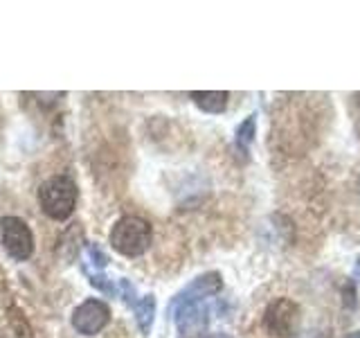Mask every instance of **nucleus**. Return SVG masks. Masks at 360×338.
I'll return each mask as SVG.
<instances>
[{
	"label": "nucleus",
	"mask_w": 360,
	"mask_h": 338,
	"mask_svg": "<svg viewBox=\"0 0 360 338\" xmlns=\"http://www.w3.org/2000/svg\"><path fill=\"white\" fill-rule=\"evenodd\" d=\"M108 239H110V248L115 253L124 257H140L149 251V246L153 242V228L146 219L135 217V214H127V217L115 221Z\"/></svg>",
	"instance_id": "f257e3e1"
},
{
	"label": "nucleus",
	"mask_w": 360,
	"mask_h": 338,
	"mask_svg": "<svg viewBox=\"0 0 360 338\" xmlns=\"http://www.w3.org/2000/svg\"><path fill=\"white\" fill-rule=\"evenodd\" d=\"M41 210L54 221H65L72 217L77 206V183L65 174L48 178L39 189Z\"/></svg>",
	"instance_id": "f03ea898"
},
{
	"label": "nucleus",
	"mask_w": 360,
	"mask_h": 338,
	"mask_svg": "<svg viewBox=\"0 0 360 338\" xmlns=\"http://www.w3.org/2000/svg\"><path fill=\"white\" fill-rule=\"evenodd\" d=\"M264 330L275 338H292L302 330V309L290 298H275L264 311Z\"/></svg>",
	"instance_id": "7ed1b4c3"
},
{
	"label": "nucleus",
	"mask_w": 360,
	"mask_h": 338,
	"mask_svg": "<svg viewBox=\"0 0 360 338\" xmlns=\"http://www.w3.org/2000/svg\"><path fill=\"white\" fill-rule=\"evenodd\" d=\"M0 242L7 255L16 262H25L34 251V237L30 225L18 217L0 219Z\"/></svg>",
	"instance_id": "20e7f679"
},
{
	"label": "nucleus",
	"mask_w": 360,
	"mask_h": 338,
	"mask_svg": "<svg viewBox=\"0 0 360 338\" xmlns=\"http://www.w3.org/2000/svg\"><path fill=\"white\" fill-rule=\"evenodd\" d=\"M110 323V307L104 300L90 298L84 300L72 311V330L82 336H97Z\"/></svg>",
	"instance_id": "39448f33"
},
{
	"label": "nucleus",
	"mask_w": 360,
	"mask_h": 338,
	"mask_svg": "<svg viewBox=\"0 0 360 338\" xmlns=\"http://www.w3.org/2000/svg\"><path fill=\"white\" fill-rule=\"evenodd\" d=\"M169 313L174 315V323L178 332L185 338H198L205 332L210 323V309L205 300L200 302H183V304H169Z\"/></svg>",
	"instance_id": "423d86ee"
},
{
	"label": "nucleus",
	"mask_w": 360,
	"mask_h": 338,
	"mask_svg": "<svg viewBox=\"0 0 360 338\" xmlns=\"http://www.w3.org/2000/svg\"><path fill=\"white\" fill-rule=\"evenodd\" d=\"M223 289V277L219 273H205V275H198L196 280H191L189 284L178 293V296L172 300V304H183V302H200V300H207L212 296Z\"/></svg>",
	"instance_id": "0eeeda50"
},
{
	"label": "nucleus",
	"mask_w": 360,
	"mask_h": 338,
	"mask_svg": "<svg viewBox=\"0 0 360 338\" xmlns=\"http://www.w3.org/2000/svg\"><path fill=\"white\" fill-rule=\"evenodd\" d=\"M189 97L202 113H210V115H219L230 104L228 90H191Z\"/></svg>",
	"instance_id": "6e6552de"
},
{
	"label": "nucleus",
	"mask_w": 360,
	"mask_h": 338,
	"mask_svg": "<svg viewBox=\"0 0 360 338\" xmlns=\"http://www.w3.org/2000/svg\"><path fill=\"white\" fill-rule=\"evenodd\" d=\"M155 296L153 293H146V296L138 298V302L133 304V313H135V325H138V330L149 336L151 330H153V320H155Z\"/></svg>",
	"instance_id": "1a4fd4ad"
},
{
	"label": "nucleus",
	"mask_w": 360,
	"mask_h": 338,
	"mask_svg": "<svg viewBox=\"0 0 360 338\" xmlns=\"http://www.w3.org/2000/svg\"><path fill=\"white\" fill-rule=\"evenodd\" d=\"M255 138H257V115H248L239 127H236V146L241 149V154L250 151Z\"/></svg>",
	"instance_id": "9d476101"
},
{
	"label": "nucleus",
	"mask_w": 360,
	"mask_h": 338,
	"mask_svg": "<svg viewBox=\"0 0 360 338\" xmlns=\"http://www.w3.org/2000/svg\"><path fill=\"white\" fill-rule=\"evenodd\" d=\"M90 264V270H86V273H99L101 268H106L108 264V257L106 253L101 251V248L97 244H88L86 251H84V266Z\"/></svg>",
	"instance_id": "9b49d317"
},
{
	"label": "nucleus",
	"mask_w": 360,
	"mask_h": 338,
	"mask_svg": "<svg viewBox=\"0 0 360 338\" xmlns=\"http://www.w3.org/2000/svg\"><path fill=\"white\" fill-rule=\"evenodd\" d=\"M117 296L124 300V302H129V304H135L138 300H135V287L131 284L129 280H117Z\"/></svg>",
	"instance_id": "f8f14e48"
},
{
	"label": "nucleus",
	"mask_w": 360,
	"mask_h": 338,
	"mask_svg": "<svg viewBox=\"0 0 360 338\" xmlns=\"http://www.w3.org/2000/svg\"><path fill=\"white\" fill-rule=\"evenodd\" d=\"M198 338H232V336H228V334H202Z\"/></svg>",
	"instance_id": "ddd939ff"
},
{
	"label": "nucleus",
	"mask_w": 360,
	"mask_h": 338,
	"mask_svg": "<svg viewBox=\"0 0 360 338\" xmlns=\"http://www.w3.org/2000/svg\"><path fill=\"white\" fill-rule=\"evenodd\" d=\"M347 338H360V330H358V332H352Z\"/></svg>",
	"instance_id": "4468645a"
}]
</instances>
